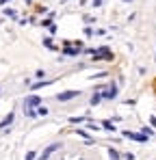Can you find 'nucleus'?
Listing matches in <instances>:
<instances>
[{"instance_id":"nucleus-3","label":"nucleus","mask_w":156,"mask_h":160,"mask_svg":"<svg viewBox=\"0 0 156 160\" xmlns=\"http://www.w3.org/2000/svg\"><path fill=\"white\" fill-rule=\"evenodd\" d=\"M124 136H128V139H135V141H145V134H135V132H124Z\"/></svg>"},{"instance_id":"nucleus-4","label":"nucleus","mask_w":156,"mask_h":160,"mask_svg":"<svg viewBox=\"0 0 156 160\" xmlns=\"http://www.w3.org/2000/svg\"><path fill=\"white\" fill-rule=\"evenodd\" d=\"M39 98H28V106H39Z\"/></svg>"},{"instance_id":"nucleus-2","label":"nucleus","mask_w":156,"mask_h":160,"mask_svg":"<svg viewBox=\"0 0 156 160\" xmlns=\"http://www.w3.org/2000/svg\"><path fill=\"white\" fill-rule=\"evenodd\" d=\"M59 147H61V145H59V143H54V145H50V147H48V149H46V151H43V156H41V158H39V160H46V158H48V156H50V154H54V151H57V149H59Z\"/></svg>"},{"instance_id":"nucleus-5","label":"nucleus","mask_w":156,"mask_h":160,"mask_svg":"<svg viewBox=\"0 0 156 160\" xmlns=\"http://www.w3.org/2000/svg\"><path fill=\"white\" fill-rule=\"evenodd\" d=\"M109 156H111V160H119V154L115 149H109Z\"/></svg>"},{"instance_id":"nucleus-1","label":"nucleus","mask_w":156,"mask_h":160,"mask_svg":"<svg viewBox=\"0 0 156 160\" xmlns=\"http://www.w3.org/2000/svg\"><path fill=\"white\" fill-rule=\"evenodd\" d=\"M76 95H80V91H63V93H59V95H57V100L67 102V100H72V98H76Z\"/></svg>"}]
</instances>
